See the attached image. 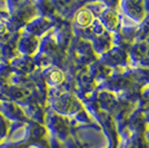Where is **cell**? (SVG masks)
I'll return each mask as SVG.
<instances>
[{"instance_id": "1", "label": "cell", "mask_w": 149, "mask_h": 148, "mask_svg": "<svg viewBox=\"0 0 149 148\" xmlns=\"http://www.w3.org/2000/svg\"><path fill=\"white\" fill-rule=\"evenodd\" d=\"M91 19H93V15L89 13L88 10H82L78 13L77 16V21L80 24L81 26H87L91 22Z\"/></svg>"}]
</instances>
